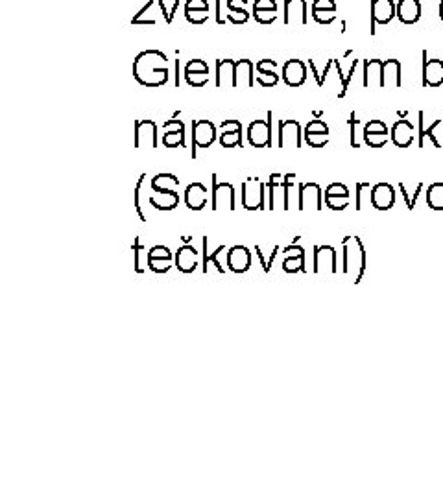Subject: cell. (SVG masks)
Listing matches in <instances>:
<instances>
[{
    "instance_id": "obj_1",
    "label": "cell",
    "mask_w": 443,
    "mask_h": 498,
    "mask_svg": "<svg viewBox=\"0 0 443 498\" xmlns=\"http://www.w3.org/2000/svg\"><path fill=\"white\" fill-rule=\"evenodd\" d=\"M168 57L159 50L141 52L133 61V76L144 87H163L168 81Z\"/></svg>"
},
{
    "instance_id": "obj_2",
    "label": "cell",
    "mask_w": 443,
    "mask_h": 498,
    "mask_svg": "<svg viewBox=\"0 0 443 498\" xmlns=\"http://www.w3.org/2000/svg\"><path fill=\"white\" fill-rule=\"evenodd\" d=\"M344 251V273L351 275L353 283L358 284L366 272V249L358 237H346L342 240Z\"/></svg>"
},
{
    "instance_id": "obj_3",
    "label": "cell",
    "mask_w": 443,
    "mask_h": 498,
    "mask_svg": "<svg viewBox=\"0 0 443 498\" xmlns=\"http://www.w3.org/2000/svg\"><path fill=\"white\" fill-rule=\"evenodd\" d=\"M242 207L246 210L266 209V183L259 177H248L242 183Z\"/></svg>"
},
{
    "instance_id": "obj_4",
    "label": "cell",
    "mask_w": 443,
    "mask_h": 498,
    "mask_svg": "<svg viewBox=\"0 0 443 498\" xmlns=\"http://www.w3.org/2000/svg\"><path fill=\"white\" fill-rule=\"evenodd\" d=\"M266 194H268V210L275 209H284L286 210V183H284V176L281 174H272L268 177L266 181Z\"/></svg>"
},
{
    "instance_id": "obj_5",
    "label": "cell",
    "mask_w": 443,
    "mask_h": 498,
    "mask_svg": "<svg viewBox=\"0 0 443 498\" xmlns=\"http://www.w3.org/2000/svg\"><path fill=\"white\" fill-rule=\"evenodd\" d=\"M248 141L253 148L272 146V111H268L266 120H253L248 128Z\"/></svg>"
},
{
    "instance_id": "obj_6",
    "label": "cell",
    "mask_w": 443,
    "mask_h": 498,
    "mask_svg": "<svg viewBox=\"0 0 443 498\" xmlns=\"http://www.w3.org/2000/svg\"><path fill=\"white\" fill-rule=\"evenodd\" d=\"M133 144L135 148H157V126L154 120H135V133H133Z\"/></svg>"
},
{
    "instance_id": "obj_7",
    "label": "cell",
    "mask_w": 443,
    "mask_h": 498,
    "mask_svg": "<svg viewBox=\"0 0 443 498\" xmlns=\"http://www.w3.org/2000/svg\"><path fill=\"white\" fill-rule=\"evenodd\" d=\"M216 174H213V203L210 209L235 210V187L229 183H218Z\"/></svg>"
},
{
    "instance_id": "obj_8",
    "label": "cell",
    "mask_w": 443,
    "mask_h": 498,
    "mask_svg": "<svg viewBox=\"0 0 443 498\" xmlns=\"http://www.w3.org/2000/svg\"><path fill=\"white\" fill-rule=\"evenodd\" d=\"M397 17V4L393 0H371V35L377 24H390Z\"/></svg>"
},
{
    "instance_id": "obj_9",
    "label": "cell",
    "mask_w": 443,
    "mask_h": 498,
    "mask_svg": "<svg viewBox=\"0 0 443 498\" xmlns=\"http://www.w3.org/2000/svg\"><path fill=\"white\" fill-rule=\"evenodd\" d=\"M302 135V126L297 120L286 119L279 122V146L281 148H299Z\"/></svg>"
},
{
    "instance_id": "obj_10",
    "label": "cell",
    "mask_w": 443,
    "mask_h": 498,
    "mask_svg": "<svg viewBox=\"0 0 443 498\" xmlns=\"http://www.w3.org/2000/svg\"><path fill=\"white\" fill-rule=\"evenodd\" d=\"M299 210H322L324 209V196L322 188L316 183H302L299 185Z\"/></svg>"
},
{
    "instance_id": "obj_11",
    "label": "cell",
    "mask_w": 443,
    "mask_h": 498,
    "mask_svg": "<svg viewBox=\"0 0 443 498\" xmlns=\"http://www.w3.org/2000/svg\"><path fill=\"white\" fill-rule=\"evenodd\" d=\"M336 273V249L333 246H316L314 248V273Z\"/></svg>"
},
{
    "instance_id": "obj_12",
    "label": "cell",
    "mask_w": 443,
    "mask_h": 498,
    "mask_svg": "<svg viewBox=\"0 0 443 498\" xmlns=\"http://www.w3.org/2000/svg\"><path fill=\"white\" fill-rule=\"evenodd\" d=\"M216 128L213 122L205 119H198L193 122V141L194 146L209 148L216 141Z\"/></svg>"
},
{
    "instance_id": "obj_13",
    "label": "cell",
    "mask_w": 443,
    "mask_h": 498,
    "mask_svg": "<svg viewBox=\"0 0 443 498\" xmlns=\"http://www.w3.org/2000/svg\"><path fill=\"white\" fill-rule=\"evenodd\" d=\"M307 79V65L302 59H288L283 65V81L288 87H302Z\"/></svg>"
},
{
    "instance_id": "obj_14",
    "label": "cell",
    "mask_w": 443,
    "mask_h": 498,
    "mask_svg": "<svg viewBox=\"0 0 443 498\" xmlns=\"http://www.w3.org/2000/svg\"><path fill=\"white\" fill-rule=\"evenodd\" d=\"M284 24L305 26L307 24V2L305 0H284Z\"/></svg>"
},
{
    "instance_id": "obj_15",
    "label": "cell",
    "mask_w": 443,
    "mask_h": 498,
    "mask_svg": "<svg viewBox=\"0 0 443 498\" xmlns=\"http://www.w3.org/2000/svg\"><path fill=\"white\" fill-rule=\"evenodd\" d=\"M443 83V61L429 59L423 50V87H440Z\"/></svg>"
},
{
    "instance_id": "obj_16",
    "label": "cell",
    "mask_w": 443,
    "mask_h": 498,
    "mask_svg": "<svg viewBox=\"0 0 443 498\" xmlns=\"http://www.w3.org/2000/svg\"><path fill=\"white\" fill-rule=\"evenodd\" d=\"M163 144L166 148L185 146V124L181 120H166L163 126Z\"/></svg>"
},
{
    "instance_id": "obj_17",
    "label": "cell",
    "mask_w": 443,
    "mask_h": 498,
    "mask_svg": "<svg viewBox=\"0 0 443 498\" xmlns=\"http://www.w3.org/2000/svg\"><path fill=\"white\" fill-rule=\"evenodd\" d=\"M395 203V190L388 183H377L371 188V205L377 210H390Z\"/></svg>"
},
{
    "instance_id": "obj_18",
    "label": "cell",
    "mask_w": 443,
    "mask_h": 498,
    "mask_svg": "<svg viewBox=\"0 0 443 498\" xmlns=\"http://www.w3.org/2000/svg\"><path fill=\"white\" fill-rule=\"evenodd\" d=\"M325 205L331 210H344L349 205V190L342 183H333L325 188Z\"/></svg>"
},
{
    "instance_id": "obj_19",
    "label": "cell",
    "mask_w": 443,
    "mask_h": 498,
    "mask_svg": "<svg viewBox=\"0 0 443 498\" xmlns=\"http://www.w3.org/2000/svg\"><path fill=\"white\" fill-rule=\"evenodd\" d=\"M228 266L235 273H246L251 266V251L246 246H233L229 249Z\"/></svg>"
},
{
    "instance_id": "obj_20",
    "label": "cell",
    "mask_w": 443,
    "mask_h": 498,
    "mask_svg": "<svg viewBox=\"0 0 443 498\" xmlns=\"http://www.w3.org/2000/svg\"><path fill=\"white\" fill-rule=\"evenodd\" d=\"M148 203L155 210H172L179 205V194L176 190H152Z\"/></svg>"
},
{
    "instance_id": "obj_21",
    "label": "cell",
    "mask_w": 443,
    "mask_h": 498,
    "mask_svg": "<svg viewBox=\"0 0 443 498\" xmlns=\"http://www.w3.org/2000/svg\"><path fill=\"white\" fill-rule=\"evenodd\" d=\"M286 259L283 261V270L286 273L305 272V249L302 246H288L284 248Z\"/></svg>"
},
{
    "instance_id": "obj_22",
    "label": "cell",
    "mask_w": 443,
    "mask_h": 498,
    "mask_svg": "<svg viewBox=\"0 0 443 498\" xmlns=\"http://www.w3.org/2000/svg\"><path fill=\"white\" fill-rule=\"evenodd\" d=\"M414 126L410 124L408 120H399L392 126V131H390L393 144L397 148H408L414 142Z\"/></svg>"
},
{
    "instance_id": "obj_23",
    "label": "cell",
    "mask_w": 443,
    "mask_h": 498,
    "mask_svg": "<svg viewBox=\"0 0 443 498\" xmlns=\"http://www.w3.org/2000/svg\"><path fill=\"white\" fill-rule=\"evenodd\" d=\"M176 266L181 273H193L198 266V251L194 249V246H181L177 249L176 253Z\"/></svg>"
},
{
    "instance_id": "obj_24",
    "label": "cell",
    "mask_w": 443,
    "mask_h": 498,
    "mask_svg": "<svg viewBox=\"0 0 443 498\" xmlns=\"http://www.w3.org/2000/svg\"><path fill=\"white\" fill-rule=\"evenodd\" d=\"M235 59H218L216 61V87H235Z\"/></svg>"
},
{
    "instance_id": "obj_25",
    "label": "cell",
    "mask_w": 443,
    "mask_h": 498,
    "mask_svg": "<svg viewBox=\"0 0 443 498\" xmlns=\"http://www.w3.org/2000/svg\"><path fill=\"white\" fill-rule=\"evenodd\" d=\"M382 89L401 87V63L399 59H386L382 65Z\"/></svg>"
},
{
    "instance_id": "obj_26",
    "label": "cell",
    "mask_w": 443,
    "mask_h": 498,
    "mask_svg": "<svg viewBox=\"0 0 443 498\" xmlns=\"http://www.w3.org/2000/svg\"><path fill=\"white\" fill-rule=\"evenodd\" d=\"M253 63L250 59H239L237 70H235V89H251L253 87Z\"/></svg>"
},
{
    "instance_id": "obj_27",
    "label": "cell",
    "mask_w": 443,
    "mask_h": 498,
    "mask_svg": "<svg viewBox=\"0 0 443 498\" xmlns=\"http://www.w3.org/2000/svg\"><path fill=\"white\" fill-rule=\"evenodd\" d=\"M185 203L190 210H201L207 205V188L201 183H190L185 188Z\"/></svg>"
},
{
    "instance_id": "obj_28",
    "label": "cell",
    "mask_w": 443,
    "mask_h": 498,
    "mask_svg": "<svg viewBox=\"0 0 443 498\" xmlns=\"http://www.w3.org/2000/svg\"><path fill=\"white\" fill-rule=\"evenodd\" d=\"M397 17L403 24H415L421 19L420 0H399Z\"/></svg>"
},
{
    "instance_id": "obj_29",
    "label": "cell",
    "mask_w": 443,
    "mask_h": 498,
    "mask_svg": "<svg viewBox=\"0 0 443 498\" xmlns=\"http://www.w3.org/2000/svg\"><path fill=\"white\" fill-rule=\"evenodd\" d=\"M382 59H366L364 61V87L382 86Z\"/></svg>"
},
{
    "instance_id": "obj_30",
    "label": "cell",
    "mask_w": 443,
    "mask_h": 498,
    "mask_svg": "<svg viewBox=\"0 0 443 498\" xmlns=\"http://www.w3.org/2000/svg\"><path fill=\"white\" fill-rule=\"evenodd\" d=\"M440 126H443V120H434L429 128H425V113L420 111V142H417L420 148H425L426 139H429V142H431L434 148H442V141H440L436 133H434Z\"/></svg>"
},
{
    "instance_id": "obj_31",
    "label": "cell",
    "mask_w": 443,
    "mask_h": 498,
    "mask_svg": "<svg viewBox=\"0 0 443 498\" xmlns=\"http://www.w3.org/2000/svg\"><path fill=\"white\" fill-rule=\"evenodd\" d=\"M284 183H286V210L297 209L299 207V185L295 181V174H286L284 176Z\"/></svg>"
},
{
    "instance_id": "obj_32",
    "label": "cell",
    "mask_w": 443,
    "mask_h": 498,
    "mask_svg": "<svg viewBox=\"0 0 443 498\" xmlns=\"http://www.w3.org/2000/svg\"><path fill=\"white\" fill-rule=\"evenodd\" d=\"M152 190H176L179 187V179L174 174H157L150 183Z\"/></svg>"
},
{
    "instance_id": "obj_33",
    "label": "cell",
    "mask_w": 443,
    "mask_h": 498,
    "mask_svg": "<svg viewBox=\"0 0 443 498\" xmlns=\"http://www.w3.org/2000/svg\"><path fill=\"white\" fill-rule=\"evenodd\" d=\"M426 203L434 210H443V183H434L426 188Z\"/></svg>"
},
{
    "instance_id": "obj_34",
    "label": "cell",
    "mask_w": 443,
    "mask_h": 498,
    "mask_svg": "<svg viewBox=\"0 0 443 498\" xmlns=\"http://www.w3.org/2000/svg\"><path fill=\"white\" fill-rule=\"evenodd\" d=\"M222 251H224V246L216 248V251H213L210 255H207V251H205V255H204V273H209L210 266L215 268V270L218 273H226V270H224L220 262H218V255H220Z\"/></svg>"
},
{
    "instance_id": "obj_35",
    "label": "cell",
    "mask_w": 443,
    "mask_h": 498,
    "mask_svg": "<svg viewBox=\"0 0 443 498\" xmlns=\"http://www.w3.org/2000/svg\"><path fill=\"white\" fill-rule=\"evenodd\" d=\"M146 174H141V177H139V181H137L135 185V192H133V205H135V210H137V215H139V218H141L142 221H148L146 215H144V210H142V205H141V194H142V187H144V183H146Z\"/></svg>"
},
{
    "instance_id": "obj_36",
    "label": "cell",
    "mask_w": 443,
    "mask_h": 498,
    "mask_svg": "<svg viewBox=\"0 0 443 498\" xmlns=\"http://www.w3.org/2000/svg\"><path fill=\"white\" fill-rule=\"evenodd\" d=\"M220 144L224 148H235V146L240 148L242 146V130L220 133Z\"/></svg>"
},
{
    "instance_id": "obj_37",
    "label": "cell",
    "mask_w": 443,
    "mask_h": 498,
    "mask_svg": "<svg viewBox=\"0 0 443 498\" xmlns=\"http://www.w3.org/2000/svg\"><path fill=\"white\" fill-rule=\"evenodd\" d=\"M303 139L311 148H324L329 142V133H313V131H303Z\"/></svg>"
},
{
    "instance_id": "obj_38",
    "label": "cell",
    "mask_w": 443,
    "mask_h": 498,
    "mask_svg": "<svg viewBox=\"0 0 443 498\" xmlns=\"http://www.w3.org/2000/svg\"><path fill=\"white\" fill-rule=\"evenodd\" d=\"M399 190H401V194H403L404 203H406V209L414 210L415 203H417V198H420V192L423 190V183H420V185H417V188H415L414 194H410L408 190H406V185H404V183H401V185H399Z\"/></svg>"
},
{
    "instance_id": "obj_39",
    "label": "cell",
    "mask_w": 443,
    "mask_h": 498,
    "mask_svg": "<svg viewBox=\"0 0 443 498\" xmlns=\"http://www.w3.org/2000/svg\"><path fill=\"white\" fill-rule=\"evenodd\" d=\"M364 142L369 148H382L388 142V135L390 133H369V131H362Z\"/></svg>"
},
{
    "instance_id": "obj_40",
    "label": "cell",
    "mask_w": 443,
    "mask_h": 498,
    "mask_svg": "<svg viewBox=\"0 0 443 498\" xmlns=\"http://www.w3.org/2000/svg\"><path fill=\"white\" fill-rule=\"evenodd\" d=\"M371 188L369 183H358L357 185V194H355V199H357V210L364 209V199H368L371 203Z\"/></svg>"
},
{
    "instance_id": "obj_41",
    "label": "cell",
    "mask_w": 443,
    "mask_h": 498,
    "mask_svg": "<svg viewBox=\"0 0 443 498\" xmlns=\"http://www.w3.org/2000/svg\"><path fill=\"white\" fill-rule=\"evenodd\" d=\"M185 79L190 87H204L209 81V72H190L185 70Z\"/></svg>"
},
{
    "instance_id": "obj_42",
    "label": "cell",
    "mask_w": 443,
    "mask_h": 498,
    "mask_svg": "<svg viewBox=\"0 0 443 498\" xmlns=\"http://www.w3.org/2000/svg\"><path fill=\"white\" fill-rule=\"evenodd\" d=\"M142 253H146V249L141 246V240L135 238V240H133V268H135L137 273H144V266H142L141 262Z\"/></svg>"
},
{
    "instance_id": "obj_43",
    "label": "cell",
    "mask_w": 443,
    "mask_h": 498,
    "mask_svg": "<svg viewBox=\"0 0 443 498\" xmlns=\"http://www.w3.org/2000/svg\"><path fill=\"white\" fill-rule=\"evenodd\" d=\"M313 19L318 24H333L336 21V12H333V10H313Z\"/></svg>"
},
{
    "instance_id": "obj_44",
    "label": "cell",
    "mask_w": 443,
    "mask_h": 498,
    "mask_svg": "<svg viewBox=\"0 0 443 498\" xmlns=\"http://www.w3.org/2000/svg\"><path fill=\"white\" fill-rule=\"evenodd\" d=\"M148 268L155 273H166L172 268V261H168V259H148Z\"/></svg>"
},
{
    "instance_id": "obj_45",
    "label": "cell",
    "mask_w": 443,
    "mask_h": 498,
    "mask_svg": "<svg viewBox=\"0 0 443 498\" xmlns=\"http://www.w3.org/2000/svg\"><path fill=\"white\" fill-rule=\"evenodd\" d=\"M185 17L188 23L204 24L209 19V12L207 10H185Z\"/></svg>"
},
{
    "instance_id": "obj_46",
    "label": "cell",
    "mask_w": 443,
    "mask_h": 498,
    "mask_svg": "<svg viewBox=\"0 0 443 498\" xmlns=\"http://www.w3.org/2000/svg\"><path fill=\"white\" fill-rule=\"evenodd\" d=\"M253 19L261 24H272L277 19V12H272V10H253Z\"/></svg>"
},
{
    "instance_id": "obj_47",
    "label": "cell",
    "mask_w": 443,
    "mask_h": 498,
    "mask_svg": "<svg viewBox=\"0 0 443 498\" xmlns=\"http://www.w3.org/2000/svg\"><path fill=\"white\" fill-rule=\"evenodd\" d=\"M148 259H168V261H172V251L166 246H154L148 251Z\"/></svg>"
},
{
    "instance_id": "obj_48",
    "label": "cell",
    "mask_w": 443,
    "mask_h": 498,
    "mask_svg": "<svg viewBox=\"0 0 443 498\" xmlns=\"http://www.w3.org/2000/svg\"><path fill=\"white\" fill-rule=\"evenodd\" d=\"M229 12H231V15L228 19L235 24H244L250 19V13L246 12L244 8H237V10H229Z\"/></svg>"
},
{
    "instance_id": "obj_49",
    "label": "cell",
    "mask_w": 443,
    "mask_h": 498,
    "mask_svg": "<svg viewBox=\"0 0 443 498\" xmlns=\"http://www.w3.org/2000/svg\"><path fill=\"white\" fill-rule=\"evenodd\" d=\"M257 81L261 83L262 87H273L279 83V74L277 72H268V74H259L257 76Z\"/></svg>"
},
{
    "instance_id": "obj_50",
    "label": "cell",
    "mask_w": 443,
    "mask_h": 498,
    "mask_svg": "<svg viewBox=\"0 0 443 498\" xmlns=\"http://www.w3.org/2000/svg\"><path fill=\"white\" fill-rule=\"evenodd\" d=\"M364 131H369V133H390L382 120H369L368 124L364 126Z\"/></svg>"
},
{
    "instance_id": "obj_51",
    "label": "cell",
    "mask_w": 443,
    "mask_h": 498,
    "mask_svg": "<svg viewBox=\"0 0 443 498\" xmlns=\"http://www.w3.org/2000/svg\"><path fill=\"white\" fill-rule=\"evenodd\" d=\"M257 70L259 74H268V72H277V63L273 59H261L257 63Z\"/></svg>"
},
{
    "instance_id": "obj_52",
    "label": "cell",
    "mask_w": 443,
    "mask_h": 498,
    "mask_svg": "<svg viewBox=\"0 0 443 498\" xmlns=\"http://www.w3.org/2000/svg\"><path fill=\"white\" fill-rule=\"evenodd\" d=\"M185 70H190V72H209V67H207V63L204 59H190Z\"/></svg>"
},
{
    "instance_id": "obj_53",
    "label": "cell",
    "mask_w": 443,
    "mask_h": 498,
    "mask_svg": "<svg viewBox=\"0 0 443 498\" xmlns=\"http://www.w3.org/2000/svg\"><path fill=\"white\" fill-rule=\"evenodd\" d=\"M305 131H313V133H329V126L322 122V120H313V122H308Z\"/></svg>"
},
{
    "instance_id": "obj_54",
    "label": "cell",
    "mask_w": 443,
    "mask_h": 498,
    "mask_svg": "<svg viewBox=\"0 0 443 498\" xmlns=\"http://www.w3.org/2000/svg\"><path fill=\"white\" fill-rule=\"evenodd\" d=\"M253 10H272V12H277V2L275 0H255L253 2Z\"/></svg>"
},
{
    "instance_id": "obj_55",
    "label": "cell",
    "mask_w": 443,
    "mask_h": 498,
    "mask_svg": "<svg viewBox=\"0 0 443 498\" xmlns=\"http://www.w3.org/2000/svg\"><path fill=\"white\" fill-rule=\"evenodd\" d=\"M235 130H242V124H240L239 120H235V119H228L226 122H222L220 128H218L220 133H226V131H235Z\"/></svg>"
},
{
    "instance_id": "obj_56",
    "label": "cell",
    "mask_w": 443,
    "mask_h": 498,
    "mask_svg": "<svg viewBox=\"0 0 443 498\" xmlns=\"http://www.w3.org/2000/svg\"><path fill=\"white\" fill-rule=\"evenodd\" d=\"M313 10H333V12H336V2L335 0H314Z\"/></svg>"
},
{
    "instance_id": "obj_57",
    "label": "cell",
    "mask_w": 443,
    "mask_h": 498,
    "mask_svg": "<svg viewBox=\"0 0 443 498\" xmlns=\"http://www.w3.org/2000/svg\"><path fill=\"white\" fill-rule=\"evenodd\" d=\"M185 10H207L209 12V2L207 0H187Z\"/></svg>"
},
{
    "instance_id": "obj_58",
    "label": "cell",
    "mask_w": 443,
    "mask_h": 498,
    "mask_svg": "<svg viewBox=\"0 0 443 498\" xmlns=\"http://www.w3.org/2000/svg\"><path fill=\"white\" fill-rule=\"evenodd\" d=\"M358 120L355 119V113H351V120H349V126H351V146L358 148V141L355 139V130H357Z\"/></svg>"
},
{
    "instance_id": "obj_59",
    "label": "cell",
    "mask_w": 443,
    "mask_h": 498,
    "mask_svg": "<svg viewBox=\"0 0 443 498\" xmlns=\"http://www.w3.org/2000/svg\"><path fill=\"white\" fill-rule=\"evenodd\" d=\"M248 4V0H229L228 8L229 10H237V8H242Z\"/></svg>"
},
{
    "instance_id": "obj_60",
    "label": "cell",
    "mask_w": 443,
    "mask_h": 498,
    "mask_svg": "<svg viewBox=\"0 0 443 498\" xmlns=\"http://www.w3.org/2000/svg\"><path fill=\"white\" fill-rule=\"evenodd\" d=\"M440 19H442V21H443V0H442V2H440Z\"/></svg>"
},
{
    "instance_id": "obj_61",
    "label": "cell",
    "mask_w": 443,
    "mask_h": 498,
    "mask_svg": "<svg viewBox=\"0 0 443 498\" xmlns=\"http://www.w3.org/2000/svg\"><path fill=\"white\" fill-rule=\"evenodd\" d=\"M442 139H443V133H442Z\"/></svg>"
}]
</instances>
